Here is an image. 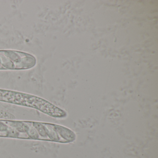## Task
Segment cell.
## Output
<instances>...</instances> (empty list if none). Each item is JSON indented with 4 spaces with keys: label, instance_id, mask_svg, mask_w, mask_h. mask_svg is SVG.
I'll list each match as a JSON object with an SVG mask.
<instances>
[{
    "label": "cell",
    "instance_id": "cell-1",
    "mask_svg": "<svg viewBox=\"0 0 158 158\" xmlns=\"http://www.w3.org/2000/svg\"><path fill=\"white\" fill-rule=\"evenodd\" d=\"M0 101L36 109L56 118L66 117V112L48 101L31 94L0 89Z\"/></svg>",
    "mask_w": 158,
    "mask_h": 158
}]
</instances>
